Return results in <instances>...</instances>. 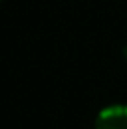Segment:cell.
<instances>
[{"mask_svg":"<svg viewBox=\"0 0 127 129\" xmlns=\"http://www.w3.org/2000/svg\"><path fill=\"white\" fill-rule=\"evenodd\" d=\"M95 129H127V105H110L95 116Z\"/></svg>","mask_w":127,"mask_h":129,"instance_id":"cell-1","label":"cell"},{"mask_svg":"<svg viewBox=\"0 0 127 129\" xmlns=\"http://www.w3.org/2000/svg\"><path fill=\"white\" fill-rule=\"evenodd\" d=\"M121 56H123V60L127 62V45L123 47V51H121Z\"/></svg>","mask_w":127,"mask_h":129,"instance_id":"cell-2","label":"cell"}]
</instances>
